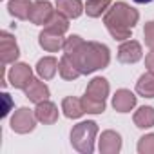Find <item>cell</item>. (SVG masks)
Segmentation results:
<instances>
[{
    "label": "cell",
    "mask_w": 154,
    "mask_h": 154,
    "mask_svg": "<svg viewBox=\"0 0 154 154\" xmlns=\"http://www.w3.org/2000/svg\"><path fill=\"white\" fill-rule=\"evenodd\" d=\"M140 20V13L131 8L127 2H116L109 8V11L103 15V24L111 36L114 40H129L132 29L136 27Z\"/></svg>",
    "instance_id": "6da1fadb"
},
{
    "label": "cell",
    "mask_w": 154,
    "mask_h": 154,
    "mask_svg": "<svg viewBox=\"0 0 154 154\" xmlns=\"http://www.w3.org/2000/svg\"><path fill=\"white\" fill-rule=\"evenodd\" d=\"M82 74H93L100 69H105L111 62V51L102 42H82L71 54Z\"/></svg>",
    "instance_id": "7a4b0ae2"
},
{
    "label": "cell",
    "mask_w": 154,
    "mask_h": 154,
    "mask_svg": "<svg viewBox=\"0 0 154 154\" xmlns=\"http://www.w3.org/2000/svg\"><path fill=\"white\" fill-rule=\"evenodd\" d=\"M109 82L103 78V76H96L93 78L85 89V94L82 98L84 109L87 114H102L105 111V102L109 96Z\"/></svg>",
    "instance_id": "3957f363"
},
{
    "label": "cell",
    "mask_w": 154,
    "mask_h": 154,
    "mask_svg": "<svg viewBox=\"0 0 154 154\" xmlns=\"http://www.w3.org/2000/svg\"><path fill=\"white\" fill-rule=\"evenodd\" d=\"M96 134H98V125L94 122H91V120L80 122L71 131V145H72V149L78 150L80 154H93L94 152Z\"/></svg>",
    "instance_id": "277c9868"
},
{
    "label": "cell",
    "mask_w": 154,
    "mask_h": 154,
    "mask_svg": "<svg viewBox=\"0 0 154 154\" xmlns=\"http://www.w3.org/2000/svg\"><path fill=\"white\" fill-rule=\"evenodd\" d=\"M36 114L33 109L29 107H20L18 111H15V114L11 116V131L17 134H27L31 131H35L36 127Z\"/></svg>",
    "instance_id": "5b68a950"
},
{
    "label": "cell",
    "mask_w": 154,
    "mask_h": 154,
    "mask_svg": "<svg viewBox=\"0 0 154 154\" xmlns=\"http://www.w3.org/2000/svg\"><path fill=\"white\" fill-rule=\"evenodd\" d=\"M8 80L9 84L15 87V89H26L31 80H33V71L27 63L24 62H15L13 67H9V72H8Z\"/></svg>",
    "instance_id": "8992f818"
},
{
    "label": "cell",
    "mask_w": 154,
    "mask_h": 154,
    "mask_svg": "<svg viewBox=\"0 0 154 154\" xmlns=\"http://www.w3.org/2000/svg\"><path fill=\"white\" fill-rule=\"evenodd\" d=\"M18 56H20V49L15 36L8 31H2L0 33V60H2V65L15 63Z\"/></svg>",
    "instance_id": "52a82bcc"
},
{
    "label": "cell",
    "mask_w": 154,
    "mask_h": 154,
    "mask_svg": "<svg viewBox=\"0 0 154 154\" xmlns=\"http://www.w3.org/2000/svg\"><path fill=\"white\" fill-rule=\"evenodd\" d=\"M143 56V49H141V44L136 42V40H123L122 45L118 47V60L122 63H136L140 62Z\"/></svg>",
    "instance_id": "ba28073f"
},
{
    "label": "cell",
    "mask_w": 154,
    "mask_h": 154,
    "mask_svg": "<svg viewBox=\"0 0 154 154\" xmlns=\"http://www.w3.org/2000/svg\"><path fill=\"white\" fill-rule=\"evenodd\" d=\"M54 11L56 9H53L51 2H47V0H36V2H33L31 13H29V20L35 26H45L51 20Z\"/></svg>",
    "instance_id": "9c48e42d"
},
{
    "label": "cell",
    "mask_w": 154,
    "mask_h": 154,
    "mask_svg": "<svg viewBox=\"0 0 154 154\" xmlns=\"http://www.w3.org/2000/svg\"><path fill=\"white\" fill-rule=\"evenodd\" d=\"M98 150L102 154H118L122 150V136L116 131H103L98 140Z\"/></svg>",
    "instance_id": "30bf717a"
},
{
    "label": "cell",
    "mask_w": 154,
    "mask_h": 154,
    "mask_svg": "<svg viewBox=\"0 0 154 154\" xmlns=\"http://www.w3.org/2000/svg\"><path fill=\"white\" fill-rule=\"evenodd\" d=\"M38 44H40V47H42L44 51H47V53H56V51L63 49L65 38H63V35L54 33V31H51V29L45 27V29L38 35Z\"/></svg>",
    "instance_id": "8fae6325"
},
{
    "label": "cell",
    "mask_w": 154,
    "mask_h": 154,
    "mask_svg": "<svg viewBox=\"0 0 154 154\" xmlns=\"http://www.w3.org/2000/svg\"><path fill=\"white\" fill-rule=\"evenodd\" d=\"M136 102H138L136 94L131 93L129 89H118L112 96V107L118 112H131L136 107Z\"/></svg>",
    "instance_id": "7c38bea8"
},
{
    "label": "cell",
    "mask_w": 154,
    "mask_h": 154,
    "mask_svg": "<svg viewBox=\"0 0 154 154\" xmlns=\"http://www.w3.org/2000/svg\"><path fill=\"white\" fill-rule=\"evenodd\" d=\"M35 114H36V120L44 125H53V123L58 122V107L49 100H44V102L36 103Z\"/></svg>",
    "instance_id": "4fadbf2b"
},
{
    "label": "cell",
    "mask_w": 154,
    "mask_h": 154,
    "mask_svg": "<svg viewBox=\"0 0 154 154\" xmlns=\"http://www.w3.org/2000/svg\"><path fill=\"white\" fill-rule=\"evenodd\" d=\"M24 93H26V98L29 102H33V103H40L44 100H49V94H51L49 87L42 80H38V78H33L31 84L24 89Z\"/></svg>",
    "instance_id": "5bb4252c"
},
{
    "label": "cell",
    "mask_w": 154,
    "mask_h": 154,
    "mask_svg": "<svg viewBox=\"0 0 154 154\" xmlns=\"http://www.w3.org/2000/svg\"><path fill=\"white\" fill-rule=\"evenodd\" d=\"M62 111H63V116L69 120H76L85 114L82 98H74V96H67L62 100Z\"/></svg>",
    "instance_id": "9a60e30c"
},
{
    "label": "cell",
    "mask_w": 154,
    "mask_h": 154,
    "mask_svg": "<svg viewBox=\"0 0 154 154\" xmlns=\"http://www.w3.org/2000/svg\"><path fill=\"white\" fill-rule=\"evenodd\" d=\"M58 65H60V62L54 56H44L36 63V74L44 80H51V78H54V74L58 71Z\"/></svg>",
    "instance_id": "2e32d148"
},
{
    "label": "cell",
    "mask_w": 154,
    "mask_h": 154,
    "mask_svg": "<svg viewBox=\"0 0 154 154\" xmlns=\"http://www.w3.org/2000/svg\"><path fill=\"white\" fill-rule=\"evenodd\" d=\"M56 9L67 18H78L85 11V6L80 0H56Z\"/></svg>",
    "instance_id": "e0dca14e"
},
{
    "label": "cell",
    "mask_w": 154,
    "mask_h": 154,
    "mask_svg": "<svg viewBox=\"0 0 154 154\" xmlns=\"http://www.w3.org/2000/svg\"><path fill=\"white\" fill-rule=\"evenodd\" d=\"M132 122H134V125L138 129H150V127H154V107H150V105L140 107L134 112Z\"/></svg>",
    "instance_id": "ac0fdd59"
},
{
    "label": "cell",
    "mask_w": 154,
    "mask_h": 154,
    "mask_svg": "<svg viewBox=\"0 0 154 154\" xmlns=\"http://www.w3.org/2000/svg\"><path fill=\"white\" fill-rule=\"evenodd\" d=\"M58 72H60V76H62L63 80H76L78 76H82V72H80L78 65H76V63H74V60H72L71 56H67V54H63V56L60 58Z\"/></svg>",
    "instance_id": "d6986e66"
},
{
    "label": "cell",
    "mask_w": 154,
    "mask_h": 154,
    "mask_svg": "<svg viewBox=\"0 0 154 154\" xmlns=\"http://www.w3.org/2000/svg\"><path fill=\"white\" fill-rule=\"evenodd\" d=\"M31 8H33L31 0H9L8 2L9 15L18 18V20H27L29 13H31Z\"/></svg>",
    "instance_id": "ffe728a7"
},
{
    "label": "cell",
    "mask_w": 154,
    "mask_h": 154,
    "mask_svg": "<svg viewBox=\"0 0 154 154\" xmlns=\"http://www.w3.org/2000/svg\"><path fill=\"white\" fill-rule=\"evenodd\" d=\"M136 93L143 98H154V72H143L136 82Z\"/></svg>",
    "instance_id": "44dd1931"
},
{
    "label": "cell",
    "mask_w": 154,
    "mask_h": 154,
    "mask_svg": "<svg viewBox=\"0 0 154 154\" xmlns=\"http://www.w3.org/2000/svg\"><path fill=\"white\" fill-rule=\"evenodd\" d=\"M111 6H112L111 0H87L85 2V13L91 18H98V17L105 15Z\"/></svg>",
    "instance_id": "7402d4cb"
},
{
    "label": "cell",
    "mask_w": 154,
    "mask_h": 154,
    "mask_svg": "<svg viewBox=\"0 0 154 154\" xmlns=\"http://www.w3.org/2000/svg\"><path fill=\"white\" fill-rule=\"evenodd\" d=\"M69 20H71V18H67L65 15H62V13L56 9V11L53 13L51 20L45 24V27H47V29H51V31H54V33L65 35V33H67V29H69Z\"/></svg>",
    "instance_id": "603a6c76"
},
{
    "label": "cell",
    "mask_w": 154,
    "mask_h": 154,
    "mask_svg": "<svg viewBox=\"0 0 154 154\" xmlns=\"http://www.w3.org/2000/svg\"><path fill=\"white\" fill-rule=\"evenodd\" d=\"M138 152L140 154H154V132H149L138 140Z\"/></svg>",
    "instance_id": "cb8c5ba5"
},
{
    "label": "cell",
    "mask_w": 154,
    "mask_h": 154,
    "mask_svg": "<svg viewBox=\"0 0 154 154\" xmlns=\"http://www.w3.org/2000/svg\"><path fill=\"white\" fill-rule=\"evenodd\" d=\"M143 36H145V45L147 47H154V20L147 22L143 27Z\"/></svg>",
    "instance_id": "d4e9b609"
},
{
    "label": "cell",
    "mask_w": 154,
    "mask_h": 154,
    "mask_svg": "<svg viewBox=\"0 0 154 154\" xmlns=\"http://www.w3.org/2000/svg\"><path fill=\"white\" fill-rule=\"evenodd\" d=\"M145 67H147V71H150V72H154V47L147 53V56H145Z\"/></svg>",
    "instance_id": "484cf974"
},
{
    "label": "cell",
    "mask_w": 154,
    "mask_h": 154,
    "mask_svg": "<svg viewBox=\"0 0 154 154\" xmlns=\"http://www.w3.org/2000/svg\"><path fill=\"white\" fill-rule=\"evenodd\" d=\"M2 96H4V100H6V109L2 111V116H8V114H9V102H11V98H9L8 93H4Z\"/></svg>",
    "instance_id": "4316f807"
},
{
    "label": "cell",
    "mask_w": 154,
    "mask_h": 154,
    "mask_svg": "<svg viewBox=\"0 0 154 154\" xmlns=\"http://www.w3.org/2000/svg\"><path fill=\"white\" fill-rule=\"evenodd\" d=\"M136 4H149V2H152V0H134Z\"/></svg>",
    "instance_id": "83f0119b"
}]
</instances>
